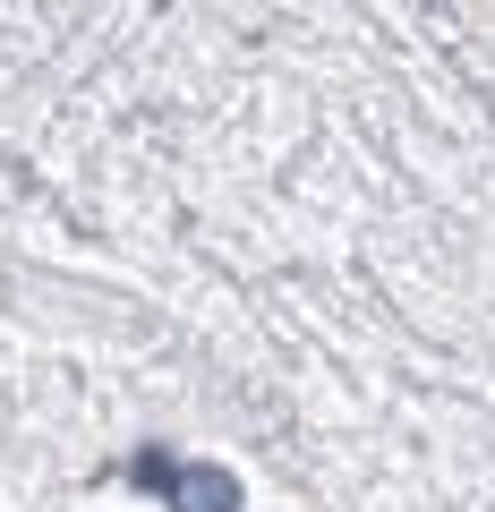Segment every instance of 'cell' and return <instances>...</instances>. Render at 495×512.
Here are the masks:
<instances>
[{
  "label": "cell",
  "mask_w": 495,
  "mask_h": 512,
  "mask_svg": "<svg viewBox=\"0 0 495 512\" xmlns=\"http://www.w3.org/2000/svg\"><path fill=\"white\" fill-rule=\"evenodd\" d=\"M137 487H154L171 512H239V478L231 470H214V461H171V453H137Z\"/></svg>",
  "instance_id": "obj_1"
}]
</instances>
